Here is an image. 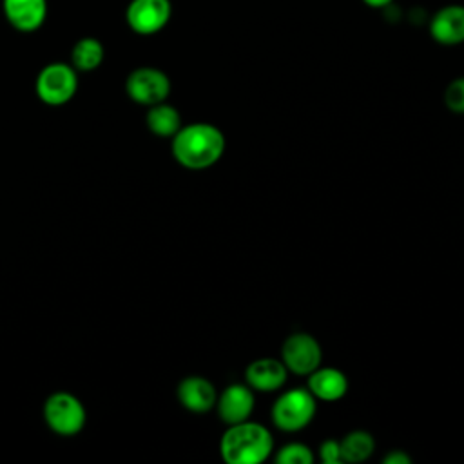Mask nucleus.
Instances as JSON below:
<instances>
[{
    "label": "nucleus",
    "instance_id": "obj_1",
    "mask_svg": "<svg viewBox=\"0 0 464 464\" xmlns=\"http://www.w3.org/2000/svg\"><path fill=\"white\" fill-rule=\"evenodd\" d=\"M225 152L223 132L210 123H190L172 136L174 160L192 170L208 169L221 160Z\"/></svg>",
    "mask_w": 464,
    "mask_h": 464
},
{
    "label": "nucleus",
    "instance_id": "obj_2",
    "mask_svg": "<svg viewBox=\"0 0 464 464\" xmlns=\"http://www.w3.org/2000/svg\"><path fill=\"white\" fill-rule=\"evenodd\" d=\"M274 450L272 433L259 422L230 424L219 440V453L227 464H259Z\"/></svg>",
    "mask_w": 464,
    "mask_h": 464
},
{
    "label": "nucleus",
    "instance_id": "obj_3",
    "mask_svg": "<svg viewBox=\"0 0 464 464\" xmlns=\"http://www.w3.org/2000/svg\"><path fill=\"white\" fill-rule=\"evenodd\" d=\"M315 397L308 388H292L281 393L272 406V422L281 431H299L315 417Z\"/></svg>",
    "mask_w": 464,
    "mask_h": 464
},
{
    "label": "nucleus",
    "instance_id": "obj_4",
    "mask_svg": "<svg viewBox=\"0 0 464 464\" xmlns=\"http://www.w3.org/2000/svg\"><path fill=\"white\" fill-rule=\"evenodd\" d=\"M78 71L71 63L53 62L47 63L36 76V96L53 107L71 102L78 89Z\"/></svg>",
    "mask_w": 464,
    "mask_h": 464
},
{
    "label": "nucleus",
    "instance_id": "obj_5",
    "mask_svg": "<svg viewBox=\"0 0 464 464\" xmlns=\"http://www.w3.org/2000/svg\"><path fill=\"white\" fill-rule=\"evenodd\" d=\"M44 419L54 433L71 437L82 431L87 415L83 404L72 393L56 392L44 404Z\"/></svg>",
    "mask_w": 464,
    "mask_h": 464
},
{
    "label": "nucleus",
    "instance_id": "obj_6",
    "mask_svg": "<svg viewBox=\"0 0 464 464\" xmlns=\"http://www.w3.org/2000/svg\"><path fill=\"white\" fill-rule=\"evenodd\" d=\"M281 361L288 372L295 375H308L321 366L323 350L314 335L295 332L285 339L281 346Z\"/></svg>",
    "mask_w": 464,
    "mask_h": 464
},
{
    "label": "nucleus",
    "instance_id": "obj_7",
    "mask_svg": "<svg viewBox=\"0 0 464 464\" xmlns=\"http://www.w3.org/2000/svg\"><path fill=\"white\" fill-rule=\"evenodd\" d=\"M129 98L140 105H156L169 98L170 80L156 67H138L125 80Z\"/></svg>",
    "mask_w": 464,
    "mask_h": 464
},
{
    "label": "nucleus",
    "instance_id": "obj_8",
    "mask_svg": "<svg viewBox=\"0 0 464 464\" xmlns=\"http://www.w3.org/2000/svg\"><path fill=\"white\" fill-rule=\"evenodd\" d=\"M172 16L170 0H130L125 9V22L136 34L150 36L160 33Z\"/></svg>",
    "mask_w": 464,
    "mask_h": 464
},
{
    "label": "nucleus",
    "instance_id": "obj_9",
    "mask_svg": "<svg viewBox=\"0 0 464 464\" xmlns=\"http://www.w3.org/2000/svg\"><path fill=\"white\" fill-rule=\"evenodd\" d=\"M254 404H256V397H254V390L248 384H230L227 386L216 401V410L219 419L230 426V424H237L243 420H248L252 411H254Z\"/></svg>",
    "mask_w": 464,
    "mask_h": 464
},
{
    "label": "nucleus",
    "instance_id": "obj_10",
    "mask_svg": "<svg viewBox=\"0 0 464 464\" xmlns=\"http://www.w3.org/2000/svg\"><path fill=\"white\" fill-rule=\"evenodd\" d=\"M2 11L13 29L34 33L47 18V0H2Z\"/></svg>",
    "mask_w": 464,
    "mask_h": 464
},
{
    "label": "nucleus",
    "instance_id": "obj_11",
    "mask_svg": "<svg viewBox=\"0 0 464 464\" xmlns=\"http://www.w3.org/2000/svg\"><path fill=\"white\" fill-rule=\"evenodd\" d=\"M430 34L440 45L464 42V5L450 4L440 7L430 20Z\"/></svg>",
    "mask_w": 464,
    "mask_h": 464
},
{
    "label": "nucleus",
    "instance_id": "obj_12",
    "mask_svg": "<svg viewBox=\"0 0 464 464\" xmlns=\"http://www.w3.org/2000/svg\"><path fill=\"white\" fill-rule=\"evenodd\" d=\"M288 377V370L279 359L261 357L252 361L245 370L246 384L256 392H276L279 390Z\"/></svg>",
    "mask_w": 464,
    "mask_h": 464
},
{
    "label": "nucleus",
    "instance_id": "obj_13",
    "mask_svg": "<svg viewBox=\"0 0 464 464\" xmlns=\"http://www.w3.org/2000/svg\"><path fill=\"white\" fill-rule=\"evenodd\" d=\"M181 406L194 413H207L216 406L218 392L214 384L201 375H188L178 386Z\"/></svg>",
    "mask_w": 464,
    "mask_h": 464
},
{
    "label": "nucleus",
    "instance_id": "obj_14",
    "mask_svg": "<svg viewBox=\"0 0 464 464\" xmlns=\"http://www.w3.org/2000/svg\"><path fill=\"white\" fill-rule=\"evenodd\" d=\"M306 388L315 399L334 402V401H339L346 395L348 379L337 368H332V366L321 368L319 366L312 373H308V386Z\"/></svg>",
    "mask_w": 464,
    "mask_h": 464
},
{
    "label": "nucleus",
    "instance_id": "obj_15",
    "mask_svg": "<svg viewBox=\"0 0 464 464\" xmlns=\"http://www.w3.org/2000/svg\"><path fill=\"white\" fill-rule=\"evenodd\" d=\"M147 127L160 138H172L181 129V116L176 107L161 102L149 107Z\"/></svg>",
    "mask_w": 464,
    "mask_h": 464
},
{
    "label": "nucleus",
    "instance_id": "obj_16",
    "mask_svg": "<svg viewBox=\"0 0 464 464\" xmlns=\"http://www.w3.org/2000/svg\"><path fill=\"white\" fill-rule=\"evenodd\" d=\"M103 56H105L103 44L94 36H83L71 49V65L76 71L89 72L102 65Z\"/></svg>",
    "mask_w": 464,
    "mask_h": 464
},
{
    "label": "nucleus",
    "instance_id": "obj_17",
    "mask_svg": "<svg viewBox=\"0 0 464 464\" xmlns=\"http://www.w3.org/2000/svg\"><path fill=\"white\" fill-rule=\"evenodd\" d=\"M341 459L344 462H364L375 450V439L364 430H353L339 440Z\"/></svg>",
    "mask_w": 464,
    "mask_h": 464
},
{
    "label": "nucleus",
    "instance_id": "obj_18",
    "mask_svg": "<svg viewBox=\"0 0 464 464\" xmlns=\"http://www.w3.org/2000/svg\"><path fill=\"white\" fill-rule=\"evenodd\" d=\"M276 462H279V464H312L314 453L303 442H288L277 450Z\"/></svg>",
    "mask_w": 464,
    "mask_h": 464
},
{
    "label": "nucleus",
    "instance_id": "obj_19",
    "mask_svg": "<svg viewBox=\"0 0 464 464\" xmlns=\"http://www.w3.org/2000/svg\"><path fill=\"white\" fill-rule=\"evenodd\" d=\"M444 105L455 114H464V76L448 83L444 91Z\"/></svg>",
    "mask_w": 464,
    "mask_h": 464
},
{
    "label": "nucleus",
    "instance_id": "obj_20",
    "mask_svg": "<svg viewBox=\"0 0 464 464\" xmlns=\"http://www.w3.org/2000/svg\"><path fill=\"white\" fill-rule=\"evenodd\" d=\"M319 459H321V462H324V464H339V462H343L339 440H334V439L324 440V442L319 446Z\"/></svg>",
    "mask_w": 464,
    "mask_h": 464
},
{
    "label": "nucleus",
    "instance_id": "obj_21",
    "mask_svg": "<svg viewBox=\"0 0 464 464\" xmlns=\"http://www.w3.org/2000/svg\"><path fill=\"white\" fill-rule=\"evenodd\" d=\"M411 459L402 450H392L388 455L382 457V464H410Z\"/></svg>",
    "mask_w": 464,
    "mask_h": 464
},
{
    "label": "nucleus",
    "instance_id": "obj_22",
    "mask_svg": "<svg viewBox=\"0 0 464 464\" xmlns=\"http://www.w3.org/2000/svg\"><path fill=\"white\" fill-rule=\"evenodd\" d=\"M362 2L373 9H381V7H386L392 4V0H362Z\"/></svg>",
    "mask_w": 464,
    "mask_h": 464
}]
</instances>
